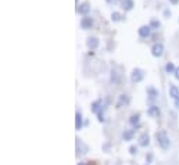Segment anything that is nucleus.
<instances>
[{"mask_svg": "<svg viewBox=\"0 0 179 165\" xmlns=\"http://www.w3.org/2000/svg\"><path fill=\"white\" fill-rule=\"evenodd\" d=\"M163 51H164V46L161 45V43H155V45L152 47V54L154 56V57L163 56Z\"/></svg>", "mask_w": 179, "mask_h": 165, "instance_id": "f03ea898", "label": "nucleus"}, {"mask_svg": "<svg viewBox=\"0 0 179 165\" xmlns=\"http://www.w3.org/2000/svg\"><path fill=\"white\" fill-rule=\"evenodd\" d=\"M78 165H86V164H85V162H79Z\"/></svg>", "mask_w": 179, "mask_h": 165, "instance_id": "393cba45", "label": "nucleus"}, {"mask_svg": "<svg viewBox=\"0 0 179 165\" xmlns=\"http://www.w3.org/2000/svg\"><path fill=\"white\" fill-rule=\"evenodd\" d=\"M122 138H124V140H131L132 138H133V130H126V132L122 133Z\"/></svg>", "mask_w": 179, "mask_h": 165, "instance_id": "4468645a", "label": "nucleus"}, {"mask_svg": "<svg viewBox=\"0 0 179 165\" xmlns=\"http://www.w3.org/2000/svg\"><path fill=\"white\" fill-rule=\"evenodd\" d=\"M111 20L114 22L121 21V14H119V13H112V14H111Z\"/></svg>", "mask_w": 179, "mask_h": 165, "instance_id": "dca6fc26", "label": "nucleus"}, {"mask_svg": "<svg viewBox=\"0 0 179 165\" xmlns=\"http://www.w3.org/2000/svg\"><path fill=\"white\" fill-rule=\"evenodd\" d=\"M149 94H150V99L154 100L155 97L158 96V92H157V90H154V89H149Z\"/></svg>", "mask_w": 179, "mask_h": 165, "instance_id": "f3484780", "label": "nucleus"}, {"mask_svg": "<svg viewBox=\"0 0 179 165\" xmlns=\"http://www.w3.org/2000/svg\"><path fill=\"white\" fill-rule=\"evenodd\" d=\"M150 143V138L147 133H142L139 138V146H142V147H147Z\"/></svg>", "mask_w": 179, "mask_h": 165, "instance_id": "39448f33", "label": "nucleus"}, {"mask_svg": "<svg viewBox=\"0 0 179 165\" xmlns=\"http://www.w3.org/2000/svg\"><path fill=\"white\" fill-rule=\"evenodd\" d=\"M88 46L93 50V49H96L97 46H99V39L97 38H89L88 39Z\"/></svg>", "mask_w": 179, "mask_h": 165, "instance_id": "f8f14e48", "label": "nucleus"}, {"mask_svg": "<svg viewBox=\"0 0 179 165\" xmlns=\"http://www.w3.org/2000/svg\"><path fill=\"white\" fill-rule=\"evenodd\" d=\"M129 153H131V154H136L137 153V148L135 147V146H132V147H129Z\"/></svg>", "mask_w": 179, "mask_h": 165, "instance_id": "6ab92c4d", "label": "nucleus"}, {"mask_svg": "<svg viewBox=\"0 0 179 165\" xmlns=\"http://www.w3.org/2000/svg\"><path fill=\"white\" fill-rule=\"evenodd\" d=\"M75 128H76V130H79L81 128H82V115L79 114V112H76V115H75Z\"/></svg>", "mask_w": 179, "mask_h": 165, "instance_id": "ddd939ff", "label": "nucleus"}, {"mask_svg": "<svg viewBox=\"0 0 179 165\" xmlns=\"http://www.w3.org/2000/svg\"><path fill=\"white\" fill-rule=\"evenodd\" d=\"M157 143L160 144V147L164 148V150H167V148L170 147V139H168L167 132L161 130V132L157 133Z\"/></svg>", "mask_w": 179, "mask_h": 165, "instance_id": "f257e3e1", "label": "nucleus"}, {"mask_svg": "<svg viewBox=\"0 0 179 165\" xmlns=\"http://www.w3.org/2000/svg\"><path fill=\"white\" fill-rule=\"evenodd\" d=\"M150 29H152V28L150 27H140L139 28V35L142 36V38H147V36L150 35Z\"/></svg>", "mask_w": 179, "mask_h": 165, "instance_id": "1a4fd4ad", "label": "nucleus"}, {"mask_svg": "<svg viewBox=\"0 0 179 165\" xmlns=\"http://www.w3.org/2000/svg\"><path fill=\"white\" fill-rule=\"evenodd\" d=\"M131 79H132V82H140L143 79V71L142 69H139V68H136V69H133L132 71V75H131Z\"/></svg>", "mask_w": 179, "mask_h": 165, "instance_id": "7ed1b4c3", "label": "nucleus"}, {"mask_svg": "<svg viewBox=\"0 0 179 165\" xmlns=\"http://www.w3.org/2000/svg\"><path fill=\"white\" fill-rule=\"evenodd\" d=\"M147 114H149L150 117H158V115H160V108H158L157 105H152V107L147 110Z\"/></svg>", "mask_w": 179, "mask_h": 165, "instance_id": "423d86ee", "label": "nucleus"}, {"mask_svg": "<svg viewBox=\"0 0 179 165\" xmlns=\"http://www.w3.org/2000/svg\"><path fill=\"white\" fill-rule=\"evenodd\" d=\"M175 78H176V79H179V68H176V69H175Z\"/></svg>", "mask_w": 179, "mask_h": 165, "instance_id": "4be33fe9", "label": "nucleus"}, {"mask_svg": "<svg viewBox=\"0 0 179 165\" xmlns=\"http://www.w3.org/2000/svg\"><path fill=\"white\" fill-rule=\"evenodd\" d=\"M175 105L179 108V100H175Z\"/></svg>", "mask_w": 179, "mask_h": 165, "instance_id": "b1692460", "label": "nucleus"}, {"mask_svg": "<svg viewBox=\"0 0 179 165\" xmlns=\"http://www.w3.org/2000/svg\"><path fill=\"white\" fill-rule=\"evenodd\" d=\"M128 104H129V97L125 96V94H121L118 103H117V107H122V105H128Z\"/></svg>", "mask_w": 179, "mask_h": 165, "instance_id": "0eeeda50", "label": "nucleus"}, {"mask_svg": "<svg viewBox=\"0 0 179 165\" xmlns=\"http://www.w3.org/2000/svg\"><path fill=\"white\" fill-rule=\"evenodd\" d=\"M133 7V0H122V9L129 11Z\"/></svg>", "mask_w": 179, "mask_h": 165, "instance_id": "9b49d317", "label": "nucleus"}, {"mask_svg": "<svg viewBox=\"0 0 179 165\" xmlns=\"http://www.w3.org/2000/svg\"><path fill=\"white\" fill-rule=\"evenodd\" d=\"M152 27L153 28H158V27H160V22L155 21V20H153V21H152Z\"/></svg>", "mask_w": 179, "mask_h": 165, "instance_id": "aec40b11", "label": "nucleus"}, {"mask_svg": "<svg viewBox=\"0 0 179 165\" xmlns=\"http://www.w3.org/2000/svg\"><path fill=\"white\" fill-rule=\"evenodd\" d=\"M170 94L172 96L174 100H179V90H178V87L174 86V85L170 87Z\"/></svg>", "mask_w": 179, "mask_h": 165, "instance_id": "9d476101", "label": "nucleus"}, {"mask_svg": "<svg viewBox=\"0 0 179 165\" xmlns=\"http://www.w3.org/2000/svg\"><path fill=\"white\" fill-rule=\"evenodd\" d=\"M175 67H174V64L172 63H168L167 65H165V71L168 72V74H172V72H175Z\"/></svg>", "mask_w": 179, "mask_h": 165, "instance_id": "2eb2a0df", "label": "nucleus"}, {"mask_svg": "<svg viewBox=\"0 0 179 165\" xmlns=\"http://www.w3.org/2000/svg\"><path fill=\"white\" fill-rule=\"evenodd\" d=\"M92 25H93V20H92L90 17H83L82 21H81V27L83 28V29H90Z\"/></svg>", "mask_w": 179, "mask_h": 165, "instance_id": "20e7f679", "label": "nucleus"}, {"mask_svg": "<svg viewBox=\"0 0 179 165\" xmlns=\"http://www.w3.org/2000/svg\"><path fill=\"white\" fill-rule=\"evenodd\" d=\"M89 11H90V6H89V3H82L81 6L78 7V13H81V14H88Z\"/></svg>", "mask_w": 179, "mask_h": 165, "instance_id": "6e6552de", "label": "nucleus"}, {"mask_svg": "<svg viewBox=\"0 0 179 165\" xmlns=\"http://www.w3.org/2000/svg\"><path fill=\"white\" fill-rule=\"evenodd\" d=\"M129 122H131L132 125H136V123L139 122V115H132L131 119H129Z\"/></svg>", "mask_w": 179, "mask_h": 165, "instance_id": "a211bd4d", "label": "nucleus"}, {"mask_svg": "<svg viewBox=\"0 0 179 165\" xmlns=\"http://www.w3.org/2000/svg\"><path fill=\"white\" fill-rule=\"evenodd\" d=\"M119 0H107V3H110V4H115V3H118Z\"/></svg>", "mask_w": 179, "mask_h": 165, "instance_id": "412c9836", "label": "nucleus"}, {"mask_svg": "<svg viewBox=\"0 0 179 165\" xmlns=\"http://www.w3.org/2000/svg\"><path fill=\"white\" fill-rule=\"evenodd\" d=\"M170 2H171V3H172V4H176V3H179V0H170Z\"/></svg>", "mask_w": 179, "mask_h": 165, "instance_id": "5701e85b", "label": "nucleus"}]
</instances>
